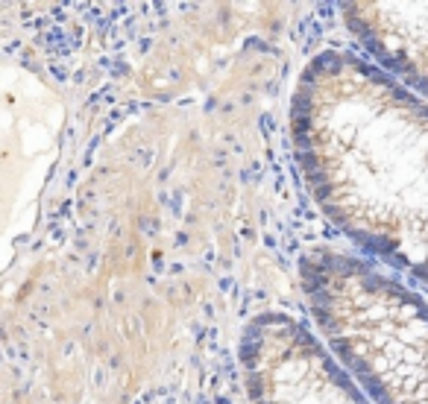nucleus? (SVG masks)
Segmentation results:
<instances>
[{"label":"nucleus","instance_id":"nucleus-1","mask_svg":"<svg viewBox=\"0 0 428 404\" xmlns=\"http://www.w3.org/2000/svg\"><path fill=\"white\" fill-rule=\"evenodd\" d=\"M288 138L323 217L428 288V103L367 56L331 47L299 70Z\"/></svg>","mask_w":428,"mask_h":404},{"label":"nucleus","instance_id":"nucleus-2","mask_svg":"<svg viewBox=\"0 0 428 404\" xmlns=\"http://www.w3.org/2000/svg\"><path fill=\"white\" fill-rule=\"evenodd\" d=\"M299 288L317 337L373 404H428V299L367 258L314 246Z\"/></svg>","mask_w":428,"mask_h":404},{"label":"nucleus","instance_id":"nucleus-3","mask_svg":"<svg viewBox=\"0 0 428 404\" xmlns=\"http://www.w3.org/2000/svg\"><path fill=\"white\" fill-rule=\"evenodd\" d=\"M250 404H373L305 322L264 311L237 343Z\"/></svg>","mask_w":428,"mask_h":404},{"label":"nucleus","instance_id":"nucleus-4","mask_svg":"<svg viewBox=\"0 0 428 404\" xmlns=\"http://www.w3.org/2000/svg\"><path fill=\"white\" fill-rule=\"evenodd\" d=\"M341 18L378 70L428 103V4H341Z\"/></svg>","mask_w":428,"mask_h":404}]
</instances>
